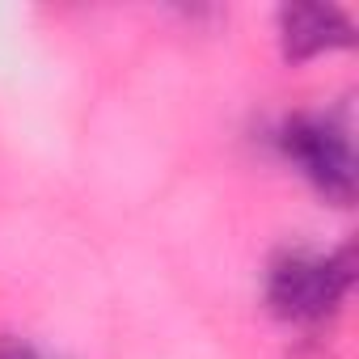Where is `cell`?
I'll list each match as a JSON object with an SVG mask.
<instances>
[{
    "instance_id": "obj_1",
    "label": "cell",
    "mask_w": 359,
    "mask_h": 359,
    "mask_svg": "<svg viewBox=\"0 0 359 359\" xmlns=\"http://www.w3.org/2000/svg\"><path fill=\"white\" fill-rule=\"evenodd\" d=\"M351 287H355L351 245H338L330 254L300 245L279 250L262 275V300L287 325H325L346 304Z\"/></svg>"
},
{
    "instance_id": "obj_4",
    "label": "cell",
    "mask_w": 359,
    "mask_h": 359,
    "mask_svg": "<svg viewBox=\"0 0 359 359\" xmlns=\"http://www.w3.org/2000/svg\"><path fill=\"white\" fill-rule=\"evenodd\" d=\"M0 359H60V355L34 346V342L22 338V334H0Z\"/></svg>"
},
{
    "instance_id": "obj_3",
    "label": "cell",
    "mask_w": 359,
    "mask_h": 359,
    "mask_svg": "<svg viewBox=\"0 0 359 359\" xmlns=\"http://www.w3.org/2000/svg\"><path fill=\"white\" fill-rule=\"evenodd\" d=\"M275 39L283 64L300 68L334 51L355 47V22L338 5H283L275 13Z\"/></svg>"
},
{
    "instance_id": "obj_2",
    "label": "cell",
    "mask_w": 359,
    "mask_h": 359,
    "mask_svg": "<svg viewBox=\"0 0 359 359\" xmlns=\"http://www.w3.org/2000/svg\"><path fill=\"white\" fill-rule=\"evenodd\" d=\"M275 144L283 161L296 165V173L334 208H351L359 191V161L346 123L321 110H300L287 114L275 127Z\"/></svg>"
}]
</instances>
